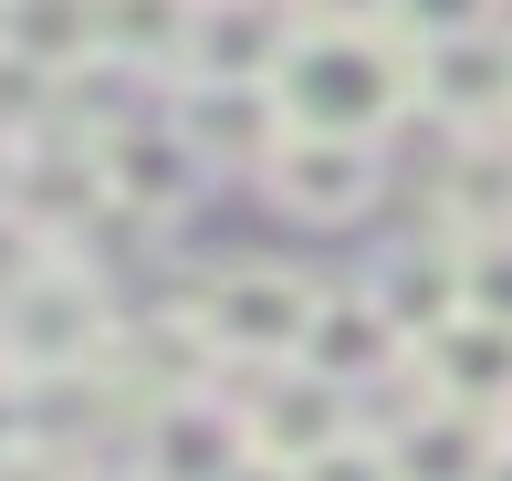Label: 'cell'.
Returning a JSON list of instances; mask_svg holds the SVG:
<instances>
[{
	"label": "cell",
	"instance_id": "cell-16",
	"mask_svg": "<svg viewBox=\"0 0 512 481\" xmlns=\"http://www.w3.org/2000/svg\"><path fill=\"white\" fill-rule=\"evenodd\" d=\"M189 11L199 0H95V63H115V74H136V84H178Z\"/></svg>",
	"mask_w": 512,
	"mask_h": 481
},
{
	"label": "cell",
	"instance_id": "cell-26",
	"mask_svg": "<svg viewBox=\"0 0 512 481\" xmlns=\"http://www.w3.org/2000/svg\"><path fill=\"white\" fill-rule=\"evenodd\" d=\"M492 481H512V440H502V450H492Z\"/></svg>",
	"mask_w": 512,
	"mask_h": 481
},
{
	"label": "cell",
	"instance_id": "cell-12",
	"mask_svg": "<svg viewBox=\"0 0 512 481\" xmlns=\"http://www.w3.org/2000/svg\"><path fill=\"white\" fill-rule=\"evenodd\" d=\"M356 293L408 335V346H418V335H439L450 314H471V283H460V241H450V231H429V241H418V231H408V241H387V251H377V272H366Z\"/></svg>",
	"mask_w": 512,
	"mask_h": 481
},
{
	"label": "cell",
	"instance_id": "cell-6",
	"mask_svg": "<svg viewBox=\"0 0 512 481\" xmlns=\"http://www.w3.org/2000/svg\"><path fill=\"white\" fill-rule=\"evenodd\" d=\"M157 116L189 136V157L209 178H220V168H272V147L293 136L283 105H272V84H199V74H178Z\"/></svg>",
	"mask_w": 512,
	"mask_h": 481
},
{
	"label": "cell",
	"instance_id": "cell-5",
	"mask_svg": "<svg viewBox=\"0 0 512 481\" xmlns=\"http://www.w3.org/2000/svg\"><path fill=\"white\" fill-rule=\"evenodd\" d=\"M95 178H105V210H115V220H178V210L209 189V168L189 157V136H178L168 116L95 126Z\"/></svg>",
	"mask_w": 512,
	"mask_h": 481
},
{
	"label": "cell",
	"instance_id": "cell-4",
	"mask_svg": "<svg viewBox=\"0 0 512 481\" xmlns=\"http://www.w3.org/2000/svg\"><path fill=\"white\" fill-rule=\"evenodd\" d=\"M241 461H251V429L220 387H178L126 419V481H230Z\"/></svg>",
	"mask_w": 512,
	"mask_h": 481
},
{
	"label": "cell",
	"instance_id": "cell-18",
	"mask_svg": "<svg viewBox=\"0 0 512 481\" xmlns=\"http://www.w3.org/2000/svg\"><path fill=\"white\" fill-rule=\"evenodd\" d=\"M502 0H387V32L408 42V53H429V42H460V32H492Z\"/></svg>",
	"mask_w": 512,
	"mask_h": 481
},
{
	"label": "cell",
	"instance_id": "cell-27",
	"mask_svg": "<svg viewBox=\"0 0 512 481\" xmlns=\"http://www.w3.org/2000/svg\"><path fill=\"white\" fill-rule=\"evenodd\" d=\"M502 440H512V419H502Z\"/></svg>",
	"mask_w": 512,
	"mask_h": 481
},
{
	"label": "cell",
	"instance_id": "cell-14",
	"mask_svg": "<svg viewBox=\"0 0 512 481\" xmlns=\"http://www.w3.org/2000/svg\"><path fill=\"white\" fill-rule=\"evenodd\" d=\"M429 231H450V241L512 231V126L450 136V157H439V178H429Z\"/></svg>",
	"mask_w": 512,
	"mask_h": 481
},
{
	"label": "cell",
	"instance_id": "cell-24",
	"mask_svg": "<svg viewBox=\"0 0 512 481\" xmlns=\"http://www.w3.org/2000/svg\"><path fill=\"white\" fill-rule=\"evenodd\" d=\"M230 481H304V471H283V461H262V450H251V461L230 471Z\"/></svg>",
	"mask_w": 512,
	"mask_h": 481
},
{
	"label": "cell",
	"instance_id": "cell-7",
	"mask_svg": "<svg viewBox=\"0 0 512 481\" xmlns=\"http://www.w3.org/2000/svg\"><path fill=\"white\" fill-rule=\"evenodd\" d=\"M408 387L502 429V419H512V325H492V314H450L439 335H418V346H408Z\"/></svg>",
	"mask_w": 512,
	"mask_h": 481
},
{
	"label": "cell",
	"instance_id": "cell-3",
	"mask_svg": "<svg viewBox=\"0 0 512 481\" xmlns=\"http://www.w3.org/2000/svg\"><path fill=\"white\" fill-rule=\"evenodd\" d=\"M314 304H324V283L314 272H293V262H230V272H209L199 283V335H209V356L220 366H293L304 356V325H314Z\"/></svg>",
	"mask_w": 512,
	"mask_h": 481
},
{
	"label": "cell",
	"instance_id": "cell-13",
	"mask_svg": "<svg viewBox=\"0 0 512 481\" xmlns=\"http://www.w3.org/2000/svg\"><path fill=\"white\" fill-rule=\"evenodd\" d=\"M293 366H314V377H335L345 398H366V387L408 377V335L387 325L366 293H324V304H314V325H304V356H293Z\"/></svg>",
	"mask_w": 512,
	"mask_h": 481
},
{
	"label": "cell",
	"instance_id": "cell-22",
	"mask_svg": "<svg viewBox=\"0 0 512 481\" xmlns=\"http://www.w3.org/2000/svg\"><path fill=\"white\" fill-rule=\"evenodd\" d=\"M21 450H32V387L0 366V461H21Z\"/></svg>",
	"mask_w": 512,
	"mask_h": 481
},
{
	"label": "cell",
	"instance_id": "cell-25",
	"mask_svg": "<svg viewBox=\"0 0 512 481\" xmlns=\"http://www.w3.org/2000/svg\"><path fill=\"white\" fill-rule=\"evenodd\" d=\"M11 157H21V147H0V210H11Z\"/></svg>",
	"mask_w": 512,
	"mask_h": 481
},
{
	"label": "cell",
	"instance_id": "cell-23",
	"mask_svg": "<svg viewBox=\"0 0 512 481\" xmlns=\"http://www.w3.org/2000/svg\"><path fill=\"white\" fill-rule=\"evenodd\" d=\"M293 21H335V32H387V0H293Z\"/></svg>",
	"mask_w": 512,
	"mask_h": 481
},
{
	"label": "cell",
	"instance_id": "cell-21",
	"mask_svg": "<svg viewBox=\"0 0 512 481\" xmlns=\"http://www.w3.org/2000/svg\"><path fill=\"white\" fill-rule=\"evenodd\" d=\"M42 262H53V241H42V231H32V220H21V210H0V304H11V293H21V283H32V272H42Z\"/></svg>",
	"mask_w": 512,
	"mask_h": 481
},
{
	"label": "cell",
	"instance_id": "cell-1",
	"mask_svg": "<svg viewBox=\"0 0 512 481\" xmlns=\"http://www.w3.org/2000/svg\"><path fill=\"white\" fill-rule=\"evenodd\" d=\"M272 105H283L293 136H366V147H377V136L418 105V53L398 32H335V21H304L293 53L272 63Z\"/></svg>",
	"mask_w": 512,
	"mask_h": 481
},
{
	"label": "cell",
	"instance_id": "cell-2",
	"mask_svg": "<svg viewBox=\"0 0 512 481\" xmlns=\"http://www.w3.org/2000/svg\"><path fill=\"white\" fill-rule=\"evenodd\" d=\"M105 346H115V304H105L95 272H84V251H53V262L0 304V366H11L21 387L95 377Z\"/></svg>",
	"mask_w": 512,
	"mask_h": 481
},
{
	"label": "cell",
	"instance_id": "cell-8",
	"mask_svg": "<svg viewBox=\"0 0 512 481\" xmlns=\"http://www.w3.org/2000/svg\"><path fill=\"white\" fill-rule=\"evenodd\" d=\"M241 429H251V450L262 461H283V471H314L335 440H356V398H345L335 377H314V366H262V398L241 408Z\"/></svg>",
	"mask_w": 512,
	"mask_h": 481
},
{
	"label": "cell",
	"instance_id": "cell-19",
	"mask_svg": "<svg viewBox=\"0 0 512 481\" xmlns=\"http://www.w3.org/2000/svg\"><path fill=\"white\" fill-rule=\"evenodd\" d=\"M460 283H471V314L512 325V231H492V241H460Z\"/></svg>",
	"mask_w": 512,
	"mask_h": 481
},
{
	"label": "cell",
	"instance_id": "cell-17",
	"mask_svg": "<svg viewBox=\"0 0 512 481\" xmlns=\"http://www.w3.org/2000/svg\"><path fill=\"white\" fill-rule=\"evenodd\" d=\"M0 53L63 84L74 63H95V0H0Z\"/></svg>",
	"mask_w": 512,
	"mask_h": 481
},
{
	"label": "cell",
	"instance_id": "cell-10",
	"mask_svg": "<svg viewBox=\"0 0 512 481\" xmlns=\"http://www.w3.org/2000/svg\"><path fill=\"white\" fill-rule=\"evenodd\" d=\"M418 105H429L450 136H492L512 126V32H460V42H429L418 53Z\"/></svg>",
	"mask_w": 512,
	"mask_h": 481
},
{
	"label": "cell",
	"instance_id": "cell-15",
	"mask_svg": "<svg viewBox=\"0 0 512 481\" xmlns=\"http://www.w3.org/2000/svg\"><path fill=\"white\" fill-rule=\"evenodd\" d=\"M377 440H387V461H398V481H492L502 429L471 419V408L418 398V408H398V429H377Z\"/></svg>",
	"mask_w": 512,
	"mask_h": 481
},
{
	"label": "cell",
	"instance_id": "cell-11",
	"mask_svg": "<svg viewBox=\"0 0 512 481\" xmlns=\"http://www.w3.org/2000/svg\"><path fill=\"white\" fill-rule=\"evenodd\" d=\"M293 32H304L293 0H199L178 74H199V84H272V63L293 53Z\"/></svg>",
	"mask_w": 512,
	"mask_h": 481
},
{
	"label": "cell",
	"instance_id": "cell-20",
	"mask_svg": "<svg viewBox=\"0 0 512 481\" xmlns=\"http://www.w3.org/2000/svg\"><path fill=\"white\" fill-rule=\"evenodd\" d=\"M304 481H398V461H387V440H377V429H356V440H335Z\"/></svg>",
	"mask_w": 512,
	"mask_h": 481
},
{
	"label": "cell",
	"instance_id": "cell-9",
	"mask_svg": "<svg viewBox=\"0 0 512 481\" xmlns=\"http://www.w3.org/2000/svg\"><path fill=\"white\" fill-rule=\"evenodd\" d=\"M262 189H272V210H293V220H356L366 199L387 189V157L366 147V136H283Z\"/></svg>",
	"mask_w": 512,
	"mask_h": 481
}]
</instances>
